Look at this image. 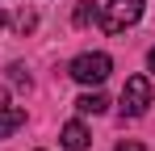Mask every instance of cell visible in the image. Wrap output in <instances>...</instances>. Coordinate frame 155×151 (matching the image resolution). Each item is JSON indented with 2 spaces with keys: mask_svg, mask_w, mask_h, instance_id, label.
<instances>
[{
  "mask_svg": "<svg viewBox=\"0 0 155 151\" xmlns=\"http://www.w3.org/2000/svg\"><path fill=\"white\" fill-rule=\"evenodd\" d=\"M0 29H4V13H0Z\"/></svg>",
  "mask_w": 155,
  "mask_h": 151,
  "instance_id": "7c38bea8",
  "label": "cell"
},
{
  "mask_svg": "<svg viewBox=\"0 0 155 151\" xmlns=\"http://www.w3.org/2000/svg\"><path fill=\"white\" fill-rule=\"evenodd\" d=\"M8 72H13V84H17V88H29V76H25V67H21V63H13Z\"/></svg>",
  "mask_w": 155,
  "mask_h": 151,
  "instance_id": "9c48e42d",
  "label": "cell"
},
{
  "mask_svg": "<svg viewBox=\"0 0 155 151\" xmlns=\"http://www.w3.org/2000/svg\"><path fill=\"white\" fill-rule=\"evenodd\" d=\"M113 151H147V147H143V143H134V139H126V143H117Z\"/></svg>",
  "mask_w": 155,
  "mask_h": 151,
  "instance_id": "30bf717a",
  "label": "cell"
},
{
  "mask_svg": "<svg viewBox=\"0 0 155 151\" xmlns=\"http://www.w3.org/2000/svg\"><path fill=\"white\" fill-rule=\"evenodd\" d=\"M59 143H63V151H88L92 147V134L84 130V122H67L59 130Z\"/></svg>",
  "mask_w": 155,
  "mask_h": 151,
  "instance_id": "277c9868",
  "label": "cell"
},
{
  "mask_svg": "<svg viewBox=\"0 0 155 151\" xmlns=\"http://www.w3.org/2000/svg\"><path fill=\"white\" fill-rule=\"evenodd\" d=\"M122 118H143L151 109V80L147 76H130L126 88H122Z\"/></svg>",
  "mask_w": 155,
  "mask_h": 151,
  "instance_id": "3957f363",
  "label": "cell"
},
{
  "mask_svg": "<svg viewBox=\"0 0 155 151\" xmlns=\"http://www.w3.org/2000/svg\"><path fill=\"white\" fill-rule=\"evenodd\" d=\"M109 72H113V59L101 55V50H88V55H80L76 63H71V80L88 84V88H92V84H105Z\"/></svg>",
  "mask_w": 155,
  "mask_h": 151,
  "instance_id": "7a4b0ae2",
  "label": "cell"
},
{
  "mask_svg": "<svg viewBox=\"0 0 155 151\" xmlns=\"http://www.w3.org/2000/svg\"><path fill=\"white\" fill-rule=\"evenodd\" d=\"M21 126H25V109L21 105H0V139H8Z\"/></svg>",
  "mask_w": 155,
  "mask_h": 151,
  "instance_id": "5b68a950",
  "label": "cell"
},
{
  "mask_svg": "<svg viewBox=\"0 0 155 151\" xmlns=\"http://www.w3.org/2000/svg\"><path fill=\"white\" fill-rule=\"evenodd\" d=\"M34 25H38V17H34V8H21V13L13 17V29H17V34H29Z\"/></svg>",
  "mask_w": 155,
  "mask_h": 151,
  "instance_id": "ba28073f",
  "label": "cell"
},
{
  "mask_svg": "<svg viewBox=\"0 0 155 151\" xmlns=\"http://www.w3.org/2000/svg\"><path fill=\"white\" fill-rule=\"evenodd\" d=\"M76 109L80 113H105V109H109V97H105V92H84V97L76 101Z\"/></svg>",
  "mask_w": 155,
  "mask_h": 151,
  "instance_id": "52a82bcc",
  "label": "cell"
},
{
  "mask_svg": "<svg viewBox=\"0 0 155 151\" xmlns=\"http://www.w3.org/2000/svg\"><path fill=\"white\" fill-rule=\"evenodd\" d=\"M147 67H151V72H155V50H151V55H147Z\"/></svg>",
  "mask_w": 155,
  "mask_h": 151,
  "instance_id": "8fae6325",
  "label": "cell"
},
{
  "mask_svg": "<svg viewBox=\"0 0 155 151\" xmlns=\"http://www.w3.org/2000/svg\"><path fill=\"white\" fill-rule=\"evenodd\" d=\"M71 21H76L80 29H84V25H92V21H101V4H97V0H80Z\"/></svg>",
  "mask_w": 155,
  "mask_h": 151,
  "instance_id": "8992f818",
  "label": "cell"
},
{
  "mask_svg": "<svg viewBox=\"0 0 155 151\" xmlns=\"http://www.w3.org/2000/svg\"><path fill=\"white\" fill-rule=\"evenodd\" d=\"M143 17V0H109L101 8V29L105 34H122L130 25H138Z\"/></svg>",
  "mask_w": 155,
  "mask_h": 151,
  "instance_id": "6da1fadb",
  "label": "cell"
}]
</instances>
